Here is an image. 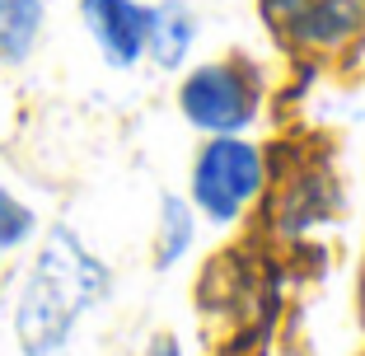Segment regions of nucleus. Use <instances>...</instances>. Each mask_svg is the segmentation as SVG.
Segmentation results:
<instances>
[{
    "label": "nucleus",
    "instance_id": "4",
    "mask_svg": "<svg viewBox=\"0 0 365 356\" xmlns=\"http://www.w3.org/2000/svg\"><path fill=\"white\" fill-rule=\"evenodd\" d=\"M262 19L295 52L333 56L365 33V0H262Z\"/></svg>",
    "mask_w": 365,
    "mask_h": 356
},
{
    "label": "nucleus",
    "instance_id": "6",
    "mask_svg": "<svg viewBox=\"0 0 365 356\" xmlns=\"http://www.w3.org/2000/svg\"><path fill=\"white\" fill-rule=\"evenodd\" d=\"M197 43V14L182 0H160L150 5V29H145V56L164 71H178Z\"/></svg>",
    "mask_w": 365,
    "mask_h": 356
},
{
    "label": "nucleus",
    "instance_id": "2",
    "mask_svg": "<svg viewBox=\"0 0 365 356\" xmlns=\"http://www.w3.org/2000/svg\"><path fill=\"white\" fill-rule=\"evenodd\" d=\"M262 178H267V164H262V151L253 141L239 136H206V146L192 160V211L206 216L211 225H235L248 206L258 202Z\"/></svg>",
    "mask_w": 365,
    "mask_h": 356
},
{
    "label": "nucleus",
    "instance_id": "8",
    "mask_svg": "<svg viewBox=\"0 0 365 356\" xmlns=\"http://www.w3.org/2000/svg\"><path fill=\"white\" fill-rule=\"evenodd\" d=\"M197 239V211L182 197H164L160 202V230H155V268H173V263L192 248Z\"/></svg>",
    "mask_w": 365,
    "mask_h": 356
},
{
    "label": "nucleus",
    "instance_id": "1",
    "mask_svg": "<svg viewBox=\"0 0 365 356\" xmlns=\"http://www.w3.org/2000/svg\"><path fill=\"white\" fill-rule=\"evenodd\" d=\"M108 295V268L80 244L76 230L56 225L33 263L19 295L14 333L29 356H61L76 324Z\"/></svg>",
    "mask_w": 365,
    "mask_h": 356
},
{
    "label": "nucleus",
    "instance_id": "10",
    "mask_svg": "<svg viewBox=\"0 0 365 356\" xmlns=\"http://www.w3.org/2000/svg\"><path fill=\"white\" fill-rule=\"evenodd\" d=\"M150 356H182L178 337H155V342H150Z\"/></svg>",
    "mask_w": 365,
    "mask_h": 356
},
{
    "label": "nucleus",
    "instance_id": "9",
    "mask_svg": "<svg viewBox=\"0 0 365 356\" xmlns=\"http://www.w3.org/2000/svg\"><path fill=\"white\" fill-rule=\"evenodd\" d=\"M38 230V216H33L29 206L10 193V188H0V248H14Z\"/></svg>",
    "mask_w": 365,
    "mask_h": 356
},
{
    "label": "nucleus",
    "instance_id": "11",
    "mask_svg": "<svg viewBox=\"0 0 365 356\" xmlns=\"http://www.w3.org/2000/svg\"><path fill=\"white\" fill-rule=\"evenodd\" d=\"M0 253H5V248H0Z\"/></svg>",
    "mask_w": 365,
    "mask_h": 356
},
{
    "label": "nucleus",
    "instance_id": "5",
    "mask_svg": "<svg viewBox=\"0 0 365 356\" xmlns=\"http://www.w3.org/2000/svg\"><path fill=\"white\" fill-rule=\"evenodd\" d=\"M80 19H85L89 38L98 43V52L113 71H131L145 56L150 5H140V0H80Z\"/></svg>",
    "mask_w": 365,
    "mask_h": 356
},
{
    "label": "nucleus",
    "instance_id": "3",
    "mask_svg": "<svg viewBox=\"0 0 365 356\" xmlns=\"http://www.w3.org/2000/svg\"><path fill=\"white\" fill-rule=\"evenodd\" d=\"M178 113L202 136H239L262 113V76L248 61H206L187 71L178 89Z\"/></svg>",
    "mask_w": 365,
    "mask_h": 356
},
{
    "label": "nucleus",
    "instance_id": "7",
    "mask_svg": "<svg viewBox=\"0 0 365 356\" xmlns=\"http://www.w3.org/2000/svg\"><path fill=\"white\" fill-rule=\"evenodd\" d=\"M47 24L43 0H0V61H29V52L38 47Z\"/></svg>",
    "mask_w": 365,
    "mask_h": 356
}]
</instances>
